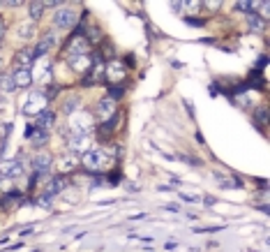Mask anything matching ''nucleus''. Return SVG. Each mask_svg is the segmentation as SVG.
<instances>
[{
  "mask_svg": "<svg viewBox=\"0 0 270 252\" xmlns=\"http://www.w3.org/2000/svg\"><path fill=\"white\" fill-rule=\"evenodd\" d=\"M67 185H69V181L65 178V176H51V178L46 181V192L56 197V194H60V192L65 190Z\"/></svg>",
  "mask_w": 270,
  "mask_h": 252,
  "instance_id": "nucleus-11",
  "label": "nucleus"
},
{
  "mask_svg": "<svg viewBox=\"0 0 270 252\" xmlns=\"http://www.w3.org/2000/svg\"><path fill=\"white\" fill-rule=\"evenodd\" d=\"M0 91H5V93L16 91L14 81H12V74H9V77H0Z\"/></svg>",
  "mask_w": 270,
  "mask_h": 252,
  "instance_id": "nucleus-23",
  "label": "nucleus"
},
{
  "mask_svg": "<svg viewBox=\"0 0 270 252\" xmlns=\"http://www.w3.org/2000/svg\"><path fill=\"white\" fill-rule=\"evenodd\" d=\"M2 37H5V23L0 21V39H2Z\"/></svg>",
  "mask_w": 270,
  "mask_h": 252,
  "instance_id": "nucleus-29",
  "label": "nucleus"
},
{
  "mask_svg": "<svg viewBox=\"0 0 270 252\" xmlns=\"http://www.w3.org/2000/svg\"><path fill=\"white\" fill-rule=\"evenodd\" d=\"M122 74H125V65H122V63L116 61V63H111V65H106V77L109 79L116 81V79H120Z\"/></svg>",
  "mask_w": 270,
  "mask_h": 252,
  "instance_id": "nucleus-19",
  "label": "nucleus"
},
{
  "mask_svg": "<svg viewBox=\"0 0 270 252\" xmlns=\"http://www.w3.org/2000/svg\"><path fill=\"white\" fill-rule=\"evenodd\" d=\"M88 51H90V39H86V37H74L72 39V44H69V49H67L69 58L88 56Z\"/></svg>",
  "mask_w": 270,
  "mask_h": 252,
  "instance_id": "nucleus-8",
  "label": "nucleus"
},
{
  "mask_svg": "<svg viewBox=\"0 0 270 252\" xmlns=\"http://www.w3.org/2000/svg\"><path fill=\"white\" fill-rule=\"evenodd\" d=\"M76 167V158H65V160L60 162V169L62 171H67V169H74Z\"/></svg>",
  "mask_w": 270,
  "mask_h": 252,
  "instance_id": "nucleus-26",
  "label": "nucleus"
},
{
  "mask_svg": "<svg viewBox=\"0 0 270 252\" xmlns=\"http://www.w3.org/2000/svg\"><path fill=\"white\" fill-rule=\"evenodd\" d=\"M72 69H74V72H90V69H92V58H90V56L72 58Z\"/></svg>",
  "mask_w": 270,
  "mask_h": 252,
  "instance_id": "nucleus-18",
  "label": "nucleus"
},
{
  "mask_svg": "<svg viewBox=\"0 0 270 252\" xmlns=\"http://www.w3.org/2000/svg\"><path fill=\"white\" fill-rule=\"evenodd\" d=\"M69 151L72 153H86V151H90L92 148V139H90V134H74V137H69L67 141Z\"/></svg>",
  "mask_w": 270,
  "mask_h": 252,
  "instance_id": "nucleus-5",
  "label": "nucleus"
},
{
  "mask_svg": "<svg viewBox=\"0 0 270 252\" xmlns=\"http://www.w3.org/2000/svg\"><path fill=\"white\" fill-rule=\"evenodd\" d=\"M12 81H14L16 88H30V86H32V69L16 67L14 72H12Z\"/></svg>",
  "mask_w": 270,
  "mask_h": 252,
  "instance_id": "nucleus-10",
  "label": "nucleus"
},
{
  "mask_svg": "<svg viewBox=\"0 0 270 252\" xmlns=\"http://www.w3.org/2000/svg\"><path fill=\"white\" fill-rule=\"evenodd\" d=\"M37 204H39V206H44V208H51V206H53V194L44 192V194L37 199Z\"/></svg>",
  "mask_w": 270,
  "mask_h": 252,
  "instance_id": "nucleus-24",
  "label": "nucleus"
},
{
  "mask_svg": "<svg viewBox=\"0 0 270 252\" xmlns=\"http://www.w3.org/2000/svg\"><path fill=\"white\" fill-rule=\"evenodd\" d=\"M35 32H37V28H35V23L32 21H23L16 26V35L23 39V42H28V39L35 37Z\"/></svg>",
  "mask_w": 270,
  "mask_h": 252,
  "instance_id": "nucleus-15",
  "label": "nucleus"
},
{
  "mask_svg": "<svg viewBox=\"0 0 270 252\" xmlns=\"http://www.w3.org/2000/svg\"><path fill=\"white\" fill-rule=\"evenodd\" d=\"M212 178H215V183L219 185V188H240V178H236V176H229V174H212Z\"/></svg>",
  "mask_w": 270,
  "mask_h": 252,
  "instance_id": "nucleus-16",
  "label": "nucleus"
},
{
  "mask_svg": "<svg viewBox=\"0 0 270 252\" xmlns=\"http://www.w3.org/2000/svg\"><path fill=\"white\" fill-rule=\"evenodd\" d=\"M53 46H56V35H53V32H46L44 37H42V39L37 42V44L30 49V54H32V58H39V56L49 54Z\"/></svg>",
  "mask_w": 270,
  "mask_h": 252,
  "instance_id": "nucleus-6",
  "label": "nucleus"
},
{
  "mask_svg": "<svg viewBox=\"0 0 270 252\" xmlns=\"http://www.w3.org/2000/svg\"><path fill=\"white\" fill-rule=\"evenodd\" d=\"M0 5H2V2H0Z\"/></svg>",
  "mask_w": 270,
  "mask_h": 252,
  "instance_id": "nucleus-31",
  "label": "nucleus"
},
{
  "mask_svg": "<svg viewBox=\"0 0 270 252\" xmlns=\"http://www.w3.org/2000/svg\"><path fill=\"white\" fill-rule=\"evenodd\" d=\"M254 118L263 125V123L268 121V111H266V109H256V111H254Z\"/></svg>",
  "mask_w": 270,
  "mask_h": 252,
  "instance_id": "nucleus-27",
  "label": "nucleus"
},
{
  "mask_svg": "<svg viewBox=\"0 0 270 252\" xmlns=\"http://www.w3.org/2000/svg\"><path fill=\"white\" fill-rule=\"evenodd\" d=\"M182 201H189V204H194V201H199V197L196 194H178Z\"/></svg>",
  "mask_w": 270,
  "mask_h": 252,
  "instance_id": "nucleus-28",
  "label": "nucleus"
},
{
  "mask_svg": "<svg viewBox=\"0 0 270 252\" xmlns=\"http://www.w3.org/2000/svg\"><path fill=\"white\" fill-rule=\"evenodd\" d=\"M254 7H256L254 2H236V5H233V9H238V12H247V14H252V9Z\"/></svg>",
  "mask_w": 270,
  "mask_h": 252,
  "instance_id": "nucleus-25",
  "label": "nucleus"
},
{
  "mask_svg": "<svg viewBox=\"0 0 270 252\" xmlns=\"http://www.w3.org/2000/svg\"><path fill=\"white\" fill-rule=\"evenodd\" d=\"M83 164H86V169L97 171V169H102L106 164V153L102 148H90V151L83 153Z\"/></svg>",
  "mask_w": 270,
  "mask_h": 252,
  "instance_id": "nucleus-3",
  "label": "nucleus"
},
{
  "mask_svg": "<svg viewBox=\"0 0 270 252\" xmlns=\"http://www.w3.org/2000/svg\"><path fill=\"white\" fill-rule=\"evenodd\" d=\"M76 19H79V12L74 7H69V5H62L56 12V16H53V23H56V28H60V31H69V28L76 26Z\"/></svg>",
  "mask_w": 270,
  "mask_h": 252,
  "instance_id": "nucleus-2",
  "label": "nucleus"
},
{
  "mask_svg": "<svg viewBox=\"0 0 270 252\" xmlns=\"http://www.w3.org/2000/svg\"><path fill=\"white\" fill-rule=\"evenodd\" d=\"M116 114V99L111 97H102L97 102V116L102 118V121H106V118H111V116Z\"/></svg>",
  "mask_w": 270,
  "mask_h": 252,
  "instance_id": "nucleus-12",
  "label": "nucleus"
},
{
  "mask_svg": "<svg viewBox=\"0 0 270 252\" xmlns=\"http://www.w3.org/2000/svg\"><path fill=\"white\" fill-rule=\"evenodd\" d=\"M79 107H81V99H79V97H69V99L62 102V114H65V116H74Z\"/></svg>",
  "mask_w": 270,
  "mask_h": 252,
  "instance_id": "nucleus-20",
  "label": "nucleus"
},
{
  "mask_svg": "<svg viewBox=\"0 0 270 252\" xmlns=\"http://www.w3.org/2000/svg\"><path fill=\"white\" fill-rule=\"evenodd\" d=\"M69 132H72V137L74 134H90L92 127H95V121H92V114L88 111H79V114L69 116Z\"/></svg>",
  "mask_w": 270,
  "mask_h": 252,
  "instance_id": "nucleus-1",
  "label": "nucleus"
},
{
  "mask_svg": "<svg viewBox=\"0 0 270 252\" xmlns=\"http://www.w3.org/2000/svg\"><path fill=\"white\" fill-rule=\"evenodd\" d=\"M32 61H35V58H32V54H30V49H21V51H16L14 54V63L21 69H30Z\"/></svg>",
  "mask_w": 270,
  "mask_h": 252,
  "instance_id": "nucleus-17",
  "label": "nucleus"
},
{
  "mask_svg": "<svg viewBox=\"0 0 270 252\" xmlns=\"http://www.w3.org/2000/svg\"><path fill=\"white\" fill-rule=\"evenodd\" d=\"M26 137L30 139V144L32 146H44L46 141H49V132L44 130H39V127H28V132H26Z\"/></svg>",
  "mask_w": 270,
  "mask_h": 252,
  "instance_id": "nucleus-14",
  "label": "nucleus"
},
{
  "mask_svg": "<svg viewBox=\"0 0 270 252\" xmlns=\"http://www.w3.org/2000/svg\"><path fill=\"white\" fill-rule=\"evenodd\" d=\"M247 23H249V28H252V31H266V21H263L256 12L247 14Z\"/></svg>",
  "mask_w": 270,
  "mask_h": 252,
  "instance_id": "nucleus-21",
  "label": "nucleus"
},
{
  "mask_svg": "<svg viewBox=\"0 0 270 252\" xmlns=\"http://www.w3.org/2000/svg\"><path fill=\"white\" fill-rule=\"evenodd\" d=\"M46 109V97H44V93H32V95H30L28 97V104H26V109H23V111H26V114H42V111H44Z\"/></svg>",
  "mask_w": 270,
  "mask_h": 252,
  "instance_id": "nucleus-7",
  "label": "nucleus"
},
{
  "mask_svg": "<svg viewBox=\"0 0 270 252\" xmlns=\"http://www.w3.org/2000/svg\"><path fill=\"white\" fill-rule=\"evenodd\" d=\"M2 65H5V61H2V58H0V69H2Z\"/></svg>",
  "mask_w": 270,
  "mask_h": 252,
  "instance_id": "nucleus-30",
  "label": "nucleus"
},
{
  "mask_svg": "<svg viewBox=\"0 0 270 252\" xmlns=\"http://www.w3.org/2000/svg\"><path fill=\"white\" fill-rule=\"evenodd\" d=\"M51 167H53V158L49 153H39V155H35V158H32V169H35L39 176L49 174V171H51Z\"/></svg>",
  "mask_w": 270,
  "mask_h": 252,
  "instance_id": "nucleus-9",
  "label": "nucleus"
},
{
  "mask_svg": "<svg viewBox=\"0 0 270 252\" xmlns=\"http://www.w3.org/2000/svg\"><path fill=\"white\" fill-rule=\"evenodd\" d=\"M42 12H44V2H30L28 5V16H30V21L32 23L42 16Z\"/></svg>",
  "mask_w": 270,
  "mask_h": 252,
  "instance_id": "nucleus-22",
  "label": "nucleus"
},
{
  "mask_svg": "<svg viewBox=\"0 0 270 252\" xmlns=\"http://www.w3.org/2000/svg\"><path fill=\"white\" fill-rule=\"evenodd\" d=\"M56 125V114H53L51 109H44L42 114H37V121H35V127H39V130L49 132Z\"/></svg>",
  "mask_w": 270,
  "mask_h": 252,
  "instance_id": "nucleus-13",
  "label": "nucleus"
},
{
  "mask_svg": "<svg viewBox=\"0 0 270 252\" xmlns=\"http://www.w3.org/2000/svg\"><path fill=\"white\" fill-rule=\"evenodd\" d=\"M0 176H5L9 181H16L23 176V164L19 158H12V160H2L0 162Z\"/></svg>",
  "mask_w": 270,
  "mask_h": 252,
  "instance_id": "nucleus-4",
  "label": "nucleus"
}]
</instances>
